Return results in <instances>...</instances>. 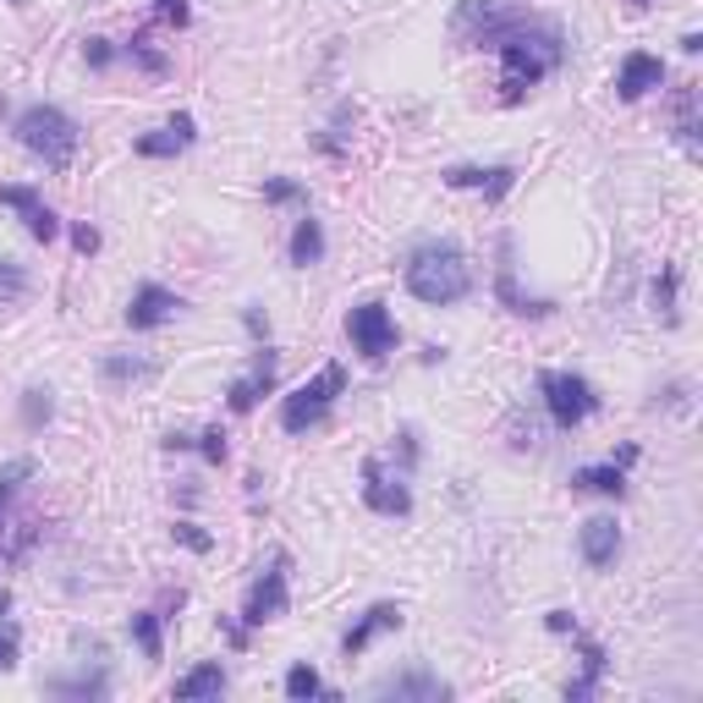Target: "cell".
Masks as SVG:
<instances>
[{
	"label": "cell",
	"mask_w": 703,
	"mask_h": 703,
	"mask_svg": "<svg viewBox=\"0 0 703 703\" xmlns=\"http://www.w3.org/2000/svg\"><path fill=\"white\" fill-rule=\"evenodd\" d=\"M495 50H500V67H506V100H522V89L544 83L561 61V39L539 18H522Z\"/></svg>",
	"instance_id": "6da1fadb"
},
{
	"label": "cell",
	"mask_w": 703,
	"mask_h": 703,
	"mask_svg": "<svg viewBox=\"0 0 703 703\" xmlns=\"http://www.w3.org/2000/svg\"><path fill=\"white\" fill-rule=\"evenodd\" d=\"M468 286H473L468 258H462L451 242H429V247H418V253H413V264H407V291H413L418 302L446 308V302H462V297H468Z\"/></svg>",
	"instance_id": "7a4b0ae2"
},
{
	"label": "cell",
	"mask_w": 703,
	"mask_h": 703,
	"mask_svg": "<svg viewBox=\"0 0 703 703\" xmlns=\"http://www.w3.org/2000/svg\"><path fill=\"white\" fill-rule=\"evenodd\" d=\"M18 138H23V149L39 154L50 171H67L72 154H78V122H72L67 111H56V105L23 111V116H18Z\"/></svg>",
	"instance_id": "3957f363"
},
{
	"label": "cell",
	"mask_w": 703,
	"mask_h": 703,
	"mask_svg": "<svg viewBox=\"0 0 703 703\" xmlns=\"http://www.w3.org/2000/svg\"><path fill=\"white\" fill-rule=\"evenodd\" d=\"M341 385H346V374H341V364H324L308 385H297L286 402H280V424L291 429V435H302V429H313L324 413H330V402L341 396Z\"/></svg>",
	"instance_id": "277c9868"
},
{
	"label": "cell",
	"mask_w": 703,
	"mask_h": 703,
	"mask_svg": "<svg viewBox=\"0 0 703 703\" xmlns=\"http://www.w3.org/2000/svg\"><path fill=\"white\" fill-rule=\"evenodd\" d=\"M522 18H528V12H522V7H506V0H462L451 34H457L462 45H489V50H495Z\"/></svg>",
	"instance_id": "5b68a950"
},
{
	"label": "cell",
	"mask_w": 703,
	"mask_h": 703,
	"mask_svg": "<svg viewBox=\"0 0 703 703\" xmlns=\"http://www.w3.org/2000/svg\"><path fill=\"white\" fill-rule=\"evenodd\" d=\"M346 335H352V346H358L364 358H374V364L396 352V319H391L380 302H358V308H352V313H346Z\"/></svg>",
	"instance_id": "8992f818"
},
{
	"label": "cell",
	"mask_w": 703,
	"mask_h": 703,
	"mask_svg": "<svg viewBox=\"0 0 703 703\" xmlns=\"http://www.w3.org/2000/svg\"><path fill=\"white\" fill-rule=\"evenodd\" d=\"M539 385H544L550 418H555L561 429H577V424H583V418L599 407V396H593V385H588L583 374H544Z\"/></svg>",
	"instance_id": "52a82bcc"
},
{
	"label": "cell",
	"mask_w": 703,
	"mask_h": 703,
	"mask_svg": "<svg viewBox=\"0 0 703 703\" xmlns=\"http://www.w3.org/2000/svg\"><path fill=\"white\" fill-rule=\"evenodd\" d=\"M280 566H286V561H275V566L247 588V610H242V615H247L253 626H258V621H275V615L286 610V572H280Z\"/></svg>",
	"instance_id": "ba28073f"
},
{
	"label": "cell",
	"mask_w": 703,
	"mask_h": 703,
	"mask_svg": "<svg viewBox=\"0 0 703 703\" xmlns=\"http://www.w3.org/2000/svg\"><path fill=\"white\" fill-rule=\"evenodd\" d=\"M0 204H12V209L28 220V237H34V242H50V237L61 231V226H56V215L45 209V198H39L34 187H0Z\"/></svg>",
	"instance_id": "9c48e42d"
},
{
	"label": "cell",
	"mask_w": 703,
	"mask_h": 703,
	"mask_svg": "<svg viewBox=\"0 0 703 703\" xmlns=\"http://www.w3.org/2000/svg\"><path fill=\"white\" fill-rule=\"evenodd\" d=\"M659 83H665V61H659V56L632 50V56L621 61V78H615L621 100H643V94H648V89H659Z\"/></svg>",
	"instance_id": "30bf717a"
},
{
	"label": "cell",
	"mask_w": 703,
	"mask_h": 703,
	"mask_svg": "<svg viewBox=\"0 0 703 703\" xmlns=\"http://www.w3.org/2000/svg\"><path fill=\"white\" fill-rule=\"evenodd\" d=\"M176 308H182L176 291H165V286H138V297H132V308H127V324H132V330H154V324H165Z\"/></svg>",
	"instance_id": "8fae6325"
},
{
	"label": "cell",
	"mask_w": 703,
	"mask_h": 703,
	"mask_svg": "<svg viewBox=\"0 0 703 703\" xmlns=\"http://www.w3.org/2000/svg\"><path fill=\"white\" fill-rule=\"evenodd\" d=\"M369 484H364V500L374 506V511H385V517H407L413 511V495H407V484L402 479H385L374 462H369V473H364Z\"/></svg>",
	"instance_id": "7c38bea8"
},
{
	"label": "cell",
	"mask_w": 703,
	"mask_h": 703,
	"mask_svg": "<svg viewBox=\"0 0 703 703\" xmlns=\"http://www.w3.org/2000/svg\"><path fill=\"white\" fill-rule=\"evenodd\" d=\"M615 550H621V528H615V517H593V522H583V561H588V566H610V561H615Z\"/></svg>",
	"instance_id": "4fadbf2b"
},
{
	"label": "cell",
	"mask_w": 703,
	"mask_h": 703,
	"mask_svg": "<svg viewBox=\"0 0 703 703\" xmlns=\"http://www.w3.org/2000/svg\"><path fill=\"white\" fill-rule=\"evenodd\" d=\"M187 143H193V116H176L171 127L138 138V154H143V160H165V154H182Z\"/></svg>",
	"instance_id": "5bb4252c"
},
{
	"label": "cell",
	"mask_w": 703,
	"mask_h": 703,
	"mask_svg": "<svg viewBox=\"0 0 703 703\" xmlns=\"http://www.w3.org/2000/svg\"><path fill=\"white\" fill-rule=\"evenodd\" d=\"M391 626H402V610H396V604H374L358 626L346 632V654H364V648H369L380 632H391Z\"/></svg>",
	"instance_id": "9a60e30c"
},
{
	"label": "cell",
	"mask_w": 703,
	"mask_h": 703,
	"mask_svg": "<svg viewBox=\"0 0 703 703\" xmlns=\"http://www.w3.org/2000/svg\"><path fill=\"white\" fill-rule=\"evenodd\" d=\"M269 380H275V352H258V358H253V374L231 385V407H237V413H247V407L269 391Z\"/></svg>",
	"instance_id": "2e32d148"
},
{
	"label": "cell",
	"mask_w": 703,
	"mask_h": 703,
	"mask_svg": "<svg viewBox=\"0 0 703 703\" xmlns=\"http://www.w3.org/2000/svg\"><path fill=\"white\" fill-rule=\"evenodd\" d=\"M374 692H380V698H446L451 687H446L440 676H424V670H413V676H385Z\"/></svg>",
	"instance_id": "e0dca14e"
},
{
	"label": "cell",
	"mask_w": 703,
	"mask_h": 703,
	"mask_svg": "<svg viewBox=\"0 0 703 703\" xmlns=\"http://www.w3.org/2000/svg\"><path fill=\"white\" fill-rule=\"evenodd\" d=\"M446 182H451V187H479V193H489V198L511 193V171H506V165H495V171H473V165H457V171H446Z\"/></svg>",
	"instance_id": "ac0fdd59"
},
{
	"label": "cell",
	"mask_w": 703,
	"mask_h": 703,
	"mask_svg": "<svg viewBox=\"0 0 703 703\" xmlns=\"http://www.w3.org/2000/svg\"><path fill=\"white\" fill-rule=\"evenodd\" d=\"M226 692V670L220 665H198L176 681V698H220Z\"/></svg>",
	"instance_id": "d6986e66"
},
{
	"label": "cell",
	"mask_w": 703,
	"mask_h": 703,
	"mask_svg": "<svg viewBox=\"0 0 703 703\" xmlns=\"http://www.w3.org/2000/svg\"><path fill=\"white\" fill-rule=\"evenodd\" d=\"M324 258V231H319V220H297V231H291V264H319Z\"/></svg>",
	"instance_id": "ffe728a7"
},
{
	"label": "cell",
	"mask_w": 703,
	"mask_h": 703,
	"mask_svg": "<svg viewBox=\"0 0 703 703\" xmlns=\"http://www.w3.org/2000/svg\"><path fill=\"white\" fill-rule=\"evenodd\" d=\"M572 484H577V489H593V495H621V489H626L621 468H583Z\"/></svg>",
	"instance_id": "44dd1931"
},
{
	"label": "cell",
	"mask_w": 703,
	"mask_h": 703,
	"mask_svg": "<svg viewBox=\"0 0 703 703\" xmlns=\"http://www.w3.org/2000/svg\"><path fill=\"white\" fill-rule=\"evenodd\" d=\"M319 692H324V681H319L313 665H291V670H286V698L302 703V698H319Z\"/></svg>",
	"instance_id": "7402d4cb"
},
{
	"label": "cell",
	"mask_w": 703,
	"mask_h": 703,
	"mask_svg": "<svg viewBox=\"0 0 703 703\" xmlns=\"http://www.w3.org/2000/svg\"><path fill=\"white\" fill-rule=\"evenodd\" d=\"M105 374L111 380H154V364H143V358H105Z\"/></svg>",
	"instance_id": "603a6c76"
},
{
	"label": "cell",
	"mask_w": 703,
	"mask_h": 703,
	"mask_svg": "<svg viewBox=\"0 0 703 703\" xmlns=\"http://www.w3.org/2000/svg\"><path fill=\"white\" fill-rule=\"evenodd\" d=\"M28 291V275L18 269V264H7V258H0V308H7V302H18Z\"/></svg>",
	"instance_id": "cb8c5ba5"
},
{
	"label": "cell",
	"mask_w": 703,
	"mask_h": 703,
	"mask_svg": "<svg viewBox=\"0 0 703 703\" xmlns=\"http://www.w3.org/2000/svg\"><path fill=\"white\" fill-rule=\"evenodd\" d=\"M132 637L143 643L149 659H160V621H154V615H132Z\"/></svg>",
	"instance_id": "d4e9b609"
},
{
	"label": "cell",
	"mask_w": 703,
	"mask_h": 703,
	"mask_svg": "<svg viewBox=\"0 0 703 703\" xmlns=\"http://www.w3.org/2000/svg\"><path fill=\"white\" fill-rule=\"evenodd\" d=\"M154 12H160L165 23H176V28H187V18H193V12H187V0H154Z\"/></svg>",
	"instance_id": "484cf974"
},
{
	"label": "cell",
	"mask_w": 703,
	"mask_h": 703,
	"mask_svg": "<svg viewBox=\"0 0 703 703\" xmlns=\"http://www.w3.org/2000/svg\"><path fill=\"white\" fill-rule=\"evenodd\" d=\"M23 418H28V424L50 418V391H28V402H23Z\"/></svg>",
	"instance_id": "4316f807"
},
{
	"label": "cell",
	"mask_w": 703,
	"mask_h": 703,
	"mask_svg": "<svg viewBox=\"0 0 703 703\" xmlns=\"http://www.w3.org/2000/svg\"><path fill=\"white\" fill-rule=\"evenodd\" d=\"M0 610H7V599H0ZM18 659V632L12 626H0V670H7Z\"/></svg>",
	"instance_id": "83f0119b"
},
{
	"label": "cell",
	"mask_w": 703,
	"mask_h": 703,
	"mask_svg": "<svg viewBox=\"0 0 703 703\" xmlns=\"http://www.w3.org/2000/svg\"><path fill=\"white\" fill-rule=\"evenodd\" d=\"M132 56H138L149 72H165V56H154V50H149V39H132Z\"/></svg>",
	"instance_id": "f1b7e54d"
},
{
	"label": "cell",
	"mask_w": 703,
	"mask_h": 703,
	"mask_svg": "<svg viewBox=\"0 0 703 703\" xmlns=\"http://www.w3.org/2000/svg\"><path fill=\"white\" fill-rule=\"evenodd\" d=\"M176 539H182L187 550H209V533H198L193 522H176Z\"/></svg>",
	"instance_id": "f546056e"
},
{
	"label": "cell",
	"mask_w": 703,
	"mask_h": 703,
	"mask_svg": "<svg viewBox=\"0 0 703 703\" xmlns=\"http://www.w3.org/2000/svg\"><path fill=\"white\" fill-rule=\"evenodd\" d=\"M264 198H269V204H291V198H297V182H269Z\"/></svg>",
	"instance_id": "4dcf8cb0"
},
{
	"label": "cell",
	"mask_w": 703,
	"mask_h": 703,
	"mask_svg": "<svg viewBox=\"0 0 703 703\" xmlns=\"http://www.w3.org/2000/svg\"><path fill=\"white\" fill-rule=\"evenodd\" d=\"M204 457H209V462H226V435H220V429L204 435Z\"/></svg>",
	"instance_id": "1f68e13d"
},
{
	"label": "cell",
	"mask_w": 703,
	"mask_h": 703,
	"mask_svg": "<svg viewBox=\"0 0 703 703\" xmlns=\"http://www.w3.org/2000/svg\"><path fill=\"white\" fill-rule=\"evenodd\" d=\"M72 242H78L83 253H94V247H100V231H94V226H78V231H72Z\"/></svg>",
	"instance_id": "d6a6232c"
},
{
	"label": "cell",
	"mask_w": 703,
	"mask_h": 703,
	"mask_svg": "<svg viewBox=\"0 0 703 703\" xmlns=\"http://www.w3.org/2000/svg\"><path fill=\"white\" fill-rule=\"evenodd\" d=\"M89 61L105 67V61H111V45H105V39H89Z\"/></svg>",
	"instance_id": "836d02e7"
},
{
	"label": "cell",
	"mask_w": 703,
	"mask_h": 703,
	"mask_svg": "<svg viewBox=\"0 0 703 703\" xmlns=\"http://www.w3.org/2000/svg\"><path fill=\"white\" fill-rule=\"evenodd\" d=\"M632 7H643V0H632Z\"/></svg>",
	"instance_id": "e575fe53"
}]
</instances>
